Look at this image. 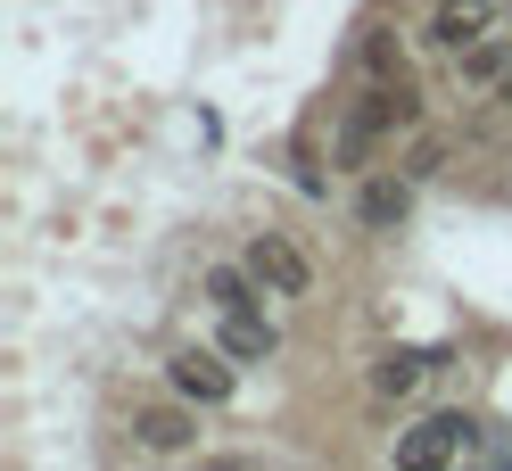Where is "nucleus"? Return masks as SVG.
<instances>
[{
    "label": "nucleus",
    "mask_w": 512,
    "mask_h": 471,
    "mask_svg": "<svg viewBox=\"0 0 512 471\" xmlns=\"http://www.w3.org/2000/svg\"><path fill=\"white\" fill-rule=\"evenodd\" d=\"M347 108H356L380 141H405V133H422V124H430V108H422V83H413V75H364Z\"/></svg>",
    "instance_id": "nucleus-3"
},
{
    "label": "nucleus",
    "mask_w": 512,
    "mask_h": 471,
    "mask_svg": "<svg viewBox=\"0 0 512 471\" xmlns=\"http://www.w3.org/2000/svg\"><path fill=\"white\" fill-rule=\"evenodd\" d=\"M405 207H413V182H397V174H372L364 191H356V215H364L372 232H397Z\"/></svg>",
    "instance_id": "nucleus-10"
},
{
    "label": "nucleus",
    "mask_w": 512,
    "mask_h": 471,
    "mask_svg": "<svg viewBox=\"0 0 512 471\" xmlns=\"http://www.w3.org/2000/svg\"><path fill=\"white\" fill-rule=\"evenodd\" d=\"M240 257H248V273L265 281L281 306H306V298H314V281H323V265L306 257V240H298V232H281V224L248 232V240H240Z\"/></svg>",
    "instance_id": "nucleus-1"
},
{
    "label": "nucleus",
    "mask_w": 512,
    "mask_h": 471,
    "mask_svg": "<svg viewBox=\"0 0 512 471\" xmlns=\"http://www.w3.org/2000/svg\"><path fill=\"white\" fill-rule=\"evenodd\" d=\"M479 34H496V0H430V17H422V50H438V58H455V50H471Z\"/></svg>",
    "instance_id": "nucleus-4"
},
{
    "label": "nucleus",
    "mask_w": 512,
    "mask_h": 471,
    "mask_svg": "<svg viewBox=\"0 0 512 471\" xmlns=\"http://www.w3.org/2000/svg\"><path fill=\"white\" fill-rule=\"evenodd\" d=\"M455 91L463 100H488V91H512V34H479L471 50H455Z\"/></svg>",
    "instance_id": "nucleus-6"
},
{
    "label": "nucleus",
    "mask_w": 512,
    "mask_h": 471,
    "mask_svg": "<svg viewBox=\"0 0 512 471\" xmlns=\"http://www.w3.org/2000/svg\"><path fill=\"white\" fill-rule=\"evenodd\" d=\"M471 447H479L471 414H422V422L397 438V463H463Z\"/></svg>",
    "instance_id": "nucleus-5"
},
{
    "label": "nucleus",
    "mask_w": 512,
    "mask_h": 471,
    "mask_svg": "<svg viewBox=\"0 0 512 471\" xmlns=\"http://www.w3.org/2000/svg\"><path fill=\"white\" fill-rule=\"evenodd\" d=\"M504 100H512V91H504Z\"/></svg>",
    "instance_id": "nucleus-13"
},
{
    "label": "nucleus",
    "mask_w": 512,
    "mask_h": 471,
    "mask_svg": "<svg viewBox=\"0 0 512 471\" xmlns=\"http://www.w3.org/2000/svg\"><path fill=\"white\" fill-rule=\"evenodd\" d=\"M364 75H405V42L389 34V25H372V34H364Z\"/></svg>",
    "instance_id": "nucleus-12"
},
{
    "label": "nucleus",
    "mask_w": 512,
    "mask_h": 471,
    "mask_svg": "<svg viewBox=\"0 0 512 471\" xmlns=\"http://www.w3.org/2000/svg\"><path fill=\"white\" fill-rule=\"evenodd\" d=\"M430 356H413V348H389V356H372V397L380 405H413V397H422L430 389Z\"/></svg>",
    "instance_id": "nucleus-9"
},
{
    "label": "nucleus",
    "mask_w": 512,
    "mask_h": 471,
    "mask_svg": "<svg viewBox=\"0 0 512 471\" xmlns=\"http://www.w3.org/2000/svg\"><path fill=\"white\" fill-rule=\"evenodd\" d=\"M215 339H223L240 364H273V356H281V331L265 323V306H215Z\"/></svg>",
    "instance_id": "nucleus-7"
},
{
    "label": "nucleus",
    "mask_w": 512,
    "mask_h": 471,
    "mask_svg": "<svg viewBox=\"0 0 512 471\" xmlns=\"http://www.w3.org/2000/svg\"><path fill=\"white\" fill-rule=\"evenodd\" d=\"M240 372H248V364L223 348V339H207V348L190 339V348L166 356V389L190 397V405H232V397H240Z\"/></svg>",
    "instance_id": "nucleus-2"
},
{
    "label": "nucleus",
    "mask_w": 512,
    "mask_h": 471,
    "mask_svg": "<svg viewBox=\"0 0 512 471\" xmlns=\"http://www.w3.org/2000/svg\"><path fill=\"white\" fill-rule=\"evenodd\" d=\"M199 290H207V306H265V298H273L265 281L248 273V257H232V265H207V273H199Z\"/></svg>",
    "instance_id": "nucleus-11"
},
{
    "label": "nucleus",
    "mask_w": 512,
    "mask_h": 471,
    "mask_svg": "<svg viewBox=\"0 0 512 471\" xmlns=\"http://www.w3.org/2000/svg\"><path fill=\"white\" fill-rule=\"evenodd\" d=\"M182 405H141V414H133V447L141 455H190V447H199V422H190Z\"/></svg>",
    "instance_id": "nucleus-8"
}]
</instances>
